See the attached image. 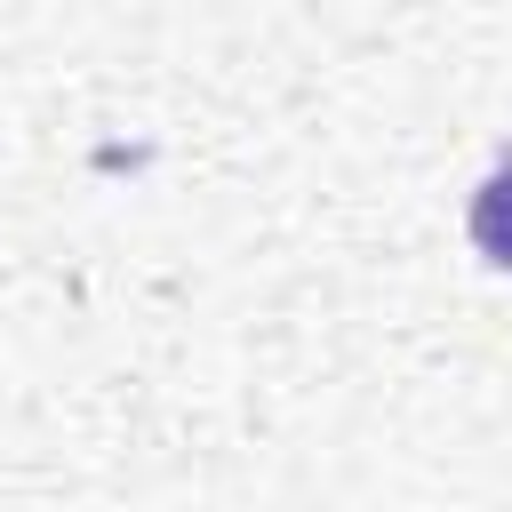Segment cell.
Returning <instances> with one entry per match:
<instances>
[{
	"label": "cell",
	"mask_w": 512,
	"mask_h": 512,
	"mask_svg": "<svg viewBox=\"0 0 512 512\" xmlns=\"http://www.w3.org/2000/svg\"><path fill=\"white\" fill-rule=\"evenodd\" d=\"M472 248L496 264V272H512V160L504 168H488L480 176V192H472Z\"/></svg>",
	"instance_id": "obj_1"
}]
</instances>
